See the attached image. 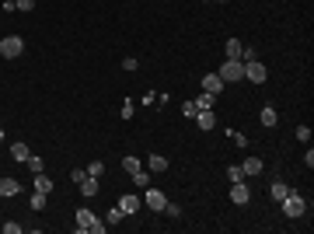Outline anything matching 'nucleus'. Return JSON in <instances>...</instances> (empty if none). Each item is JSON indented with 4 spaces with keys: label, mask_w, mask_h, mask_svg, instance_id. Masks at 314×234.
<instances>
[{
    "label": "nucleus",
    "mask_w": 314,
    "mask_h": 234,
    "mask_svg": "<svg viewBox=\"0 0 314 234\" xmlns=\"http://www.w3.org/2000/svg\"><path fill=\"white\" fill-rule=\"evenodd\" d=\"M25 53V39L21 35H7V39H0V56L4 60H18Z\"/></svg>",
    "instance_id": "nucleus-2"
},
{
    "label": "nucleus",
    "mask_w": 314,
    "mask_h": 234,
    "mask_svg": "<svg viewBox=\"0 0 314 234\" xmlns=\"http://www.w3.org/2000/svg\"><path fill=\"white\" fill-rule=\"evenodd\" d=\"M147 168H150V171H157V175H161V171H168V157H164V154H150V157H147Z\"/></svg>",
    "instance_id": "nucleus-16"
},
{
    "label": "nucleus",
    "mask_w": 314,
    "mask_h": 234,
    "mask_svg": "<svg viewBox=\"0 0 314 234\" xmlns=\"http://www.w3.org/2000/svg\"><path fill=\"white\" fill-rule=\"evenodd\" d=\"M143 199H147V206H150V210H157V213H164V206H168V196H164L161 189H154V185H147V189H143Z\"/></svg>",
    "instance_id": "nucleus-5"
},
{
    "label": "nucleus",
    "mask_w": 314,
    "mask_h": 234,
    "mask_svg": "<svg viewBox=\"0 0 314 234\" xmlns=\"http://www.w3.org/2000/svg\"><path fill=\"white\" fill-rule=\"evenodd\" d=\"M119 210L122 213H136L140 210V196H119Z\"/></svg>",
    "instance_id": "nucleus-14"
},
{
    "label": "nucleus",
    "mask_w": 314,
    "mask_h": 234,
    "mask_svg": "<svg viewBox=\"0 0 314 234\" xmlns=\"http://www.w3.org/2000/svg\"><path fill=\"white\" fill-rule=\"evenodd\" d=\"M265 77H269L265 63H258V60H244V80H251V84H265Z\"/></svg>",
    "instance_id": "nucleus-4"
},
{
    "label": "nucleus",
    "mask_w": 314,
    "mask_h": 234,
    "mask_svg": "<svg viewBox=\"0 0 314 234\" xmlns=\"http://www.w3.org/2000/svg\"><path fill=\"white\" fill-rule=\"evenodd\" d=\"M227 178H231V182H244V171H241V164H231V168H227Z\"/></svg>",
    "instance_id": "nucleus-25"
},
{
    "label": "nucleus",
    "mask_w": 314,
    "mask_h": 234,
    "mask_svg": "<svg viewBox=\"0 0 314 234\" xmlns=\"http://www.w3.org/2000/svg\"><path fill=\"white\" fill-rule=\"evenodd\" d=\"M77 185H80V196H87V199H91V196H98V189H101V185H98V178H91V175H84Z\"/></svg>",
    "instance_id": "nucleus-11"
},
{
    "label": "nucleus",
    "mask_w": 314,
    "mask_h": 234,
    "mask_svg": "<svg viewBox=\"0 0 314 234\" xmlns=\"http://www.w3.org/2000/svg\"><path fill=\"white\" fill-rule=\"evenodd\" d=\"M35 0H14V11H32Z\"/></svg>",
    "instance_id": "nucleus-32"
},
{
    "label": "nucleus",
    "mask_w": 314,
    "mask_h": 234,
    "mask_svg": "<svg viewBox=\"0 0 314 234\" xmlns=\"http://www.w3.org/2000/svg\"><path fill=\"white\" fill-rule=\"evenodd\" d=\"M241 49H244V46H241L237 39H227V60H241Z\"/></svg>",
    "instance_id": "nucleus-22"
},
{
    "label": "nucleus",
    "mask_w": 314,
    "mask_h": 234,
    "mask_svg": "<svg viewBox=\"0 0 314 234\" xmlns=\"http://www.w3.org/2000/svg\"><path fill=\"white\" fill-rule=\"evenodd\" d=\"M133 185H136V189H147V185H150V171H143V168L133 171Z\"/></svg>",
    "instance_id": "nucleus-20"
},
{
    "label": "nucleus",
    "mask_w": 314,
    "mask_h": 234,
    "mask_svg": "<svg viewBox=\"0 0 314 234\" xmlns=\"http://www.w3.org/2000/svg\"><path fill=\"white\" fill-rule=\"evenodd\" d=\"M297 140L307 144V140H311V126H297Z\"/></svg>",
    "instance_id": "nucleus-30"
},
{
    "label": "nucleus",
    "mask_w": 314,
    "mask_h": 234,
    "mask_svg": "<svg viewBox=\"0 0 314 234\" xmlns=\"http://www.w3.org/2000/svg\"><path fill=\"white\" fill-rule=\"evenodd\" d=\"M251 199V192H248V185L244 182H231V203H237V206H244Z\"/></svg>",
    "instance_id": "nucleus-6"
},
{
    "label": "nucleus",
    "mask_w": 314,
    "mask_h": 234,
    "mask_svg": "<svg viewBox=\"0 0 314 234\" xmlns=\"http://www.w3.org/2000/svg\"><path fill=\"white\" fill-rule=\"evenodd\" d=\"M203 91L220 94V91H224V77H220V74H206V77H203Z\"/></svg>",
    "instance_id": "nucleus-8"
},
{
    "label": "nucleus",
    "mask_w": 314,
    "mask_h": 234,
    "mask_svg": "<svg viewBox=\"0 0 314 234\" xmlns=\"http://www.w3.org/2000/svg\"><path fill=\"white\" fill-rule=\"evenodd\" d=\"M53 189H56V185H53V178H46V171L35 175V192H46V196H49Z\"/></svg>",
    "instance_id": "nucleus-17"
},
{
    "label": "nucleus",
    "mask_w": 314,
    "mask_h": 234,
    "mask_svg": "<svg viewBox=\"0 0 314 234\" xmlns=\"http://www.w3.org/2000/svg\"><path fill=\"white\" fill-rule=\"evenodd\" d=\"M217 74L224 77V84H234V80L244 77V63H241V60H224V67H220Z\"/></svg>",
    "instance_id": "nucleus-3"
},
{
    "label": "nucleus",
    "mask_w": 314,
    "mask_h": 234,
    "mask_svg": "<svg viewBox=\"0 0 314 234\" xmlns=\"http://www.w3.org/2000/svg\"><path fill=\"white\" fill-rule=\"evenodd\" d=\"M28 206H32V210H46V192H32Z\"/></svg>",
    "instance_id": "nucleus-24"
},
{
    "label": "nucleus",
    "mask_w": 314,
    "mask_h": 234,
    "mask_svg": "<svg viewBox=\"0 0 314 234\" xmlns=\"http://www.w3.org/2000/svg\"><path fill=\"white\" fill-rule=\"evenodd\" d=\"M28 171H32V175H42V171H46V161L35 157V154H28Z\"/></svg>",
    "instance_id": "nucleus-21"
},
{
    "label": "nucleus",
    "mask_w": 314,
    "mask_h": 234,
    "mask_svg": "<svg viewBox=\"0 0 314 234\" xmlns=\"http://www.w3.org/2000/svg\"><path fill=\"white\" fill-rule=\"evenodd\" d=\"M84 171H87L91 178H101V175H105V164H101V161H91V164H87Z\"/></svg>",
    "instance_id": "nucleus-23"
},
{
    "label": "nucleus",
    "mask_w": 314,
    "mask_h": 234,
    "mask_svg": "<svg viewBox=\"0 0 314 234\" xmlns=\"http://www.w3.org/2000/svg\"><path fill=\"white\" fill-rule=\"evenodd\" d=\"M258 119H262V126H265V130H272V126H276V123H279V112H276V108H272V105H265V108H262V115H258Z\"/></svg>",
    "instance_id": "nucleus-12"
},
{
    "label": "nucleus",
    "mask_w": 314,
    "mask_h": 234,
    "mask_svg": "<svg viewBox=\"0 0 314 234\" xmlns=\"http://www.w3.org/2000/svg\"><path fill=\"white\" fill-rule=\"evenodd\" d=\"M279 206H283V213H286L290 220H297V217H304V210H307V199H304L300 192H293V189H290V192L279 199Z\"/></svg>",
    "instance_id": "nucleus-1"
},
{
    "label": "nucleus",
    "mask_w": 314,
    "mask_h": 234,
    "mask_svg": "<svg viewBox=\"0 0 314 234\" xmlns=\"http://www.w3.org/2000/svg\"><path fill=\"white\" fill-rule=\"evenodd\" d=\"M164 213H168V217H182V206H178V203H168Z\"/></svg>",
    "instance_id": "nucleus-31"
},
{
    "label": "nucleus",
    "mask_w": 314,
    "mask_h": 234,
    "mask_svg": "<svg viewBox=\"0 0 314 234\" xmlns=\"http://www.w3.org/2000/svg\"><path fill=\"white\" fill-rule=\"evenodd\" d=\"M0 140H4V130H0Z\"/></svg>",
    "instance_id": "nucleus-38"
},
{
    "label": "nucleus",
    "mask_w": 314,
    "mask_h": 234,
    "mask_svg": "<svg viewBox=\"0 0 314 234\" xmlns=\"http://www.w3.org/2000/svg\"><path fill=\"white\" fill-rule=\"evenodd\" d=\"M231 140H234L237 147H248V137H241V133H231Z\"/></svg>",
    "instance_id": "nucleus-35"
},
{
    "label": "nucleus",
    "mask_w": 314,
    "mask_h": 234,
    "mask_svg": "<svg viewBox=\"0 0 314 234\" xmlns=\"http://www.w3.org/2000/svg\"><path fill=\"white\" fill-rule=\"evenodd\" d=\"M136 67H140V63H136V56H126V60H122V70H129V74H133Z\"/></svg>",
    "instance_id": "nucleus-29"
},
{
    "label": "nucleus",
    "mask_w": 314,
    "mask_h": 234,
    "mask_svg": "<svg viewBox=\"0 0 314 234\" xmlns=\"http://www.w3.org/2000/svg\"><path fill=\"white\" fill-rule=\"evenodd\" d=\"M28 154H32V151H28L25 140H14V144H11V157H14V161H28Z\"/></svg>",
    "instance_id": "nucleus-15"
},
{
    "label": "nucleus",
    "mask_w": 314,
    "mask_h": 234,
    "mask_svg": "<svg viewBox=\"0 0 314 234\" xmlns=\"http://www.w3.org/2000/svg\"><path fill=\"white\" fill-rule=\"evenodd\" d=\"M122 217H126V213H122V210H119V206H112V210H108V224H119V220H122Z\"/></svg>",
    "instance_id": "nucleus-28"
},
{
    "label": "nucleus",
    "mask_w": 314,
    "mask_h": 234,
    "mask_svg": "<svg viewBox=\"0 0 314 234\" xmlns=\"http://www.w3.org/2000/svg\"><path fill=\"white\" fill-rule=\"evenodd\" d=\"M0 4H14V0H0Z\"/></svg>",
    "instance_id": "nucleus-37"
},
{
    "label": "nucleus",
    "mask_w": 314,
    "mask_h": 234,
    "mask_svg": "<svg viewBox=\"0 0 314 234\" xmlns=\"http://www.w3.org/2000/svg\"><path fill=\"white\" fill-rule=\"evenodd\" d=\"M4 234H21V224H14V220H7V224H4Z\"/></svg>",
    "instance_id": "nucleus-33"
},
{
    "label": "nucleus",
    "mask_w": 314,
    "mask_h": 234,
    "mask_svg": "<svg viewBox=\"0 0 314 234\" xmlns=\"http://www.w3.org/2000/svg\"><path fill=\"white\" fill-rule=\"evenodd\" d=\"M182 115H185V119H196V101H185V105H182Z\"/></svg>",
    "instance_id": "nucleus-27"
},
{
    "label": "nucleus",
    "mask_w": 314,
    "mask_h": 234,
    "mask_svg": "<svg viewBox=\"0 0 314 234\" xmlns=\"http://www.w3.org/2000/svg\"><path fill=\"white\" fill-rule=\"evenodd\" d=\"M108 231V224H101V220H94V227H91V234H105Z\"/></svg>",
    "instance_id": "nucleus-36"
},
{
    "label": "nucleus",
    "mask_w": 314,
    "mask_h": 234,
    "mask_svg": "<svg viewBox=\"0 0 314 234\" xmlns=\"http://www.w3.org/2000/svg\"><path fill=\"white\" fill-rule=\"evenodd\" d=\"M0 196H21V182L18 178H0Z\"/></svg>",
    "instance_id": "nucleus-10"
},
{
    "label": "nucleus",
    "mask_w": 314,
    "mask_h": 234,
    "mask_svg": "<svg viewBox=\"0 0 314 234\" xmlns=\"http://www.w3.org/2000/svg\"><path fill=\"white\" fill-rule=\"evenodd\" d=\"M217 4H227V0H217Z\"/></svg>",
    "instance_id": "nucleus-39"
},
{
    "label": "nucleus",
    "mask_w": 314,
    "mask_h": 234,
    "mask_svg": "<svg viewBox=\"0 0 314 234\" xmlns=\"http://www.w3.org/2000/svg\"><path fill=\"white\" fill-rule=\"evenodd\" d=\"M286 192H290V185H286V182H279V178H276V182H272V185H269V196H272V199H276V203H279V199H283V196H286Z\"/></svg>",
    "instance_id": "nucleus-18"
},
{
    "label": "nucleus",
    "mask_w": 314,
    "mask_h": 234,
    "mask_svg": "<svg viewBox=\"0 0 314 234\" xmlns=\"http://www.w3.org/2000/svg\"><path fill=\"white\" fill-rule=\"evenodd\" d=\"M122 168H126V171L133 175V171H140V161H136V157L129 154V157H122Z\"/></svg>",
    "instance_id": "nucleus-26"
},
{
    "label": "nucleus",
    "mask_w": 314,
    "mask_h": 234,
    "mask_svg": "<svg viewBox=\"0 0 314 234\" xmlns=\"http://www.w3.org/2000/svg\"><path fill=\"white\" fill-rule=\"evenodd\" d=\"M196 123H199V130H203V133H210V130L217 126V115H213L210 108H199V112H196Z\"/></svg>",
    "instance_id": "nucleus-7"
},
{
    "label": "nucleus",
    "mask_w": 314,
    "mask_h": 234,
    "mask_svg": "<svg viewBox=\"0 0 314 234\" xmlns=\"http://www.w3.org/2000/svg\"><path fill=\"white\" fill-rule=\"evenodd\" d=\"M94 220H98V217H94L91 210H84V206L77 210V231H80V234H84V231H91V227H94Z\"/></svg>",
    "instance_id": "nucleus-9"
},
{
    "label": "nucleus",
    "mask_w": 314,
    "mask_h": 234,
    "mask_svg": "<svg viewBox=\"0 0 314 234\" xmlns=\"http://www.w3.org/2000/svg\"><path fill=\"white\" fill-rule=\"evenodd\" d=\"M213 101H217V94H210V91H203V94L196 98V112H199V108H213Z\"/></svg>",
    "instance_id": "nucleus-19"
},
{
    "label": "nucleus",
    "mask_w": 314,
    "mask_h": 234,
    "mask_svg": "<svg viewBox=\"0 0 314 234\" xmlns=\"http://www.w3.org/2000/svg\"><path fill=\"white\" fill-rule=\"evenodd\" d=\"M241 171H244V175H262L265 164H262V157H248V161L241 164Z\"/></svg>",
    "instance_id": "nucleus-13"
},
{
    "label": "nucleus",
    "mask_w": 314,
    "mask_h": 234,
    "mask_svg": "<svg viewBox=\"0 0 314 234\" xmlns=\"http://www.w3.org/2000/svg\"><path fill=\"white\" fill-rule=\"evenodd\" d=\"M129 115H133V101L126 98V101H122V119H129Z\"/></svg>",
    "instance_id": "nucleus-34"
}]
</instances>
